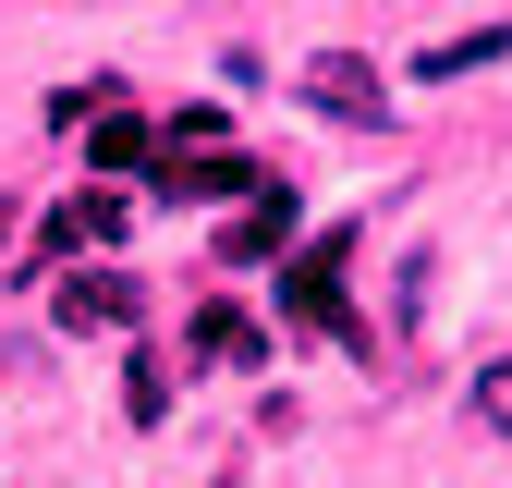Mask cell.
I'll return each instance as SVG.
<instances>
[{"label":"cell","mask_w":512,"mask_h":488,"mask_svg":"<svg viewBox=\"0 0 512 488\" xmlns=\"http://www.w3.org/2000/svg\"><path fill=\"white\" fill-rule=\"evenodd\" d=\"M49 318H61V330H122V342H135L147 293H135V269H61V281H49Z\"/></svg>","instance_id":"cell-1"},{"label":"cell","mask_w":512,"mask_h":488,"mask_svg":"<svg viewBox=\"0 0 512 488\" xmlns=\"http://www.w3.org/2000/svg\"><path fill=\"white\" fill-rule=\"evenodd\" d=\"M342 257H354V244H317V257H293V269H281V318H293V330H330V342H366V330H354V305H342Z\"/></svg>","instance_id":"cell-2"},{"label":"cell","mask_w":512,"mask_h":488,"mask_svg":"<svg viewBox=\"0 0 512 488\" xmlns=\"http://www.w3.org/2000/svg\"><path fill=\"white\" fill-rule=\"evenodd\" d=\"M305 110H330V122H391V86H378L354 49H317V61H305Z\"/></svg>","instance_id":"cell-3"},{"label":"cell","mask_w":512,"mask_h":488,"mask_svg":"<svg viewBox=\"0 0 512 488\" xmlns=\"http://www.w3.org/2000/svg\"><path fill=\"white\" fill-rule=\"evenodd\" d=\"M147 183H159L171 208H220V196H256V183H269V171H256L244 147H220V159H159Z\"/></svg>","instance_id":"cell-4"},{"label":"cell","mask_w":512,"mask_h":488,"mask_svg":"<svg viewBox=\"0 0 512 488\" xmlns=\"http://www.w3.org/2000/svg\"><path fill=\"white\" fill-rule=\"evenodd\" d=\"M269 354V330L244 318V305H196V330H183V366H196V379H220V366H256Z\"/></svg>","instance_id":"cell-5"},{"label":"cell","mask_w":512,"mask_h":488,"mask_svg":"<svg viewBox=\"0 0 512 488\" xmlns=\"http://www.w3.org/2000/svg\"><path fill=\"white\" fill-rule=\"evenodd\" d=\"M281 244H293V183H256V196H244V220L220 232V257H232V269H269Z\"/></svg>","instance_id":"cell-6"},{"label":"cell","mask_w":512,"mask_h":488,"mask_svg":"<svg viewBox=\"0 0 512 488\" xmlns=\"http://www.w3.org/2000/svg\"><path fill=\"white\" fill-rule=\"evenodd\" d=\"M98 171H159V122H135V110H98V147H86Z\"/></svg>","instance_id":"cell-7"},{"label":"cell","mask_w":512,"mask_h":488,"mask_svg":"<svg viewBox=\"0 0 512 488\" xmlns=\"http://www.w3.org/2000/svg\"><path fill=\"white\" fill-rule=\"evenodd\" d=\"M512 49V25H476V37H439V49H415V74L439 86V74H476V61H500Z\"/></svg>","instance_id":"cell-8"},{"label":"cell","mask_w":512,"mask_h":488,"mask_svg":"<svg viewBox=\"0 0 512 488\" xmlns=\"http://www.w3.org/2000/svg\"><path fill=\"white\" fill-rule=\"evenodd\" d=\"M122 403H135V427H159V415H171V366L135 354V366H122Z\"/></svg>","instance_id":"cell-9"},{"label":"cell","mask_w":512,"mask_h":488,"mask_svg":"<svg viewBox=\"0 0 512 488\" xmlns=\"http://www.w3.org/2000/svg\"><path fill=\"white\" fill-rule=\"evenodd\" d=\"M476 427H488V440H512V354L476 366Z\"/></svg>","instance_id":"cell-10"},{"label":"cell","mask_w":512,"mask_h":488,"mask_svg":"<svg viewBox=\"0 0 512 488\" xmlns=\"http://www.w3.org/2000/svg\"><path fill=\"white\" fill-rule=\"evenodd\" d=\"M74 232H86V244L122 232V183H86V196H74Z\"/></svg>","instance_id":"cell-11"},{"label":"cell","mask_w":512,"mask_h":488,"mask_svg":"<svg viewBox=\"0 0 512 488\" xmlns=\"http://www.w3.org/2000/svg\"><path fill=\"white\" fill-rule=\"evenodd\" d=\"M0 232H13V208H0Z\"/></svg>","instance_id":"cell-12"}]
</instances>
